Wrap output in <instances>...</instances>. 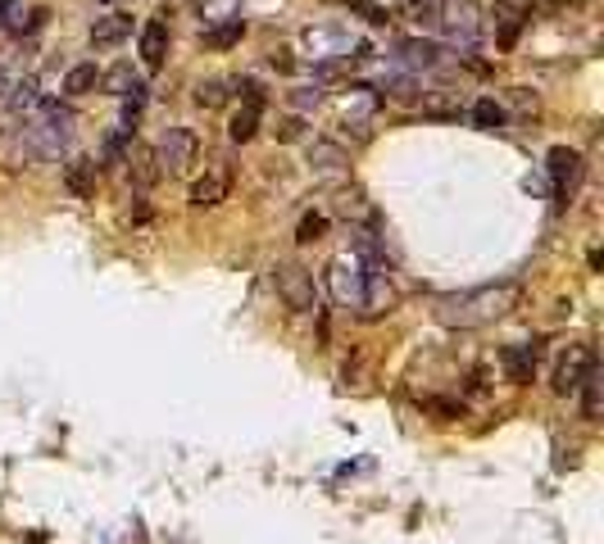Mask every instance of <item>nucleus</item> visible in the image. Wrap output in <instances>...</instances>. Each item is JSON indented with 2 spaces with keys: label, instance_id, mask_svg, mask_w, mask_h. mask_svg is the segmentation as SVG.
<instances>
[{
  "label": "nucleus",
  "instance_id": "7ed1b4c3",
  "mask_svg": "<svg viewBox=\"0 0 604 544\" xmlns=\"http://www.w3.org/2000/svg\"><path fill=\"white\" fill-rule=\"evenodd\" d=\"M364 277H368V258L360 250H345L327 264V291L345 308H364Z\"/></svg>",
  "mask_w": 604,
  "mask_h": 544
},
{
  "label": "nucleus",
  "instance_id": "ddd939ff",
  "mask_svg": "<svg viewBox=\"0 0 604 544\" xmlns=\"http://www.w3.org/2000/svg\"><path fill=\"white\" fill-rule=\"evenodd\" d=\"M133 37V14H105L91 23V46H118Z\"/></svg>",
  "mask_w": 604,
  "mask_h": 544
},
{
  "label": "nucleus",
  "instance_id": "1a4fd4ad",
  "mask_svg": "<svg viewBox=\"0 0 604 544\" xmlns=\"http://www.w3.org/2000/svg\"><path fill=\"white\" fill-rule=\"evenodd\" d=\"M228 191H232V173L228 168H210L191 187V204H196V210H218V204L228 200Z\"/></svg>",
  "mask_w": 604,
  "mask_h": 544
},
{
  "label": "nucleus",
  "instance_id": "393cba45",
  "mask_svg": "<svg viewBox=\"0 0 604 544\" xmlns=\"http://www.w3.org/2000/svg\"><path fill=\"white\" fill-rule=\"evenodd\" d=\"M473 123L482 127V132H495V127H505V110H500L495 100H477V105H473Z\"/></svg>",
  "mask_w": 604,
  "mask_h": 544
},
{
  "label": "nucleus",
  "instance_id": "9b49d317",
  "mask_svg": "<svg viewBox=\"0 0 604 544\" xmlns=\"http://www.w3.org/2000/svg\"><path fill=\"white\" fill-rule=\"evenodd\" d=\"M500 363H505V377L514 385H527L532 372H537V350L532 345H505V350H500Z\"/></svg>",
  "mask_w": 604,
  "mask_h": 544
},
{
  "label": "nucleus",
  "instance_id": "bb28decb",
  "mask_svg": "<svg viewBox=\"0 0 604 544\" xmlns=\"http://www.w3.org/2000/svg\"><path fill=\"white\" fill-rule=\"evenodd\" d=\"M23 28V5L18 0H0V33H14Z\"/></svg>",
  "mask_w": 604,
  "mask_h": 544
},
{
  "label": "nucleus",
  "instance_id": "9d476101",
  "mask_svg": "<svg viewBox=\"0 0 604 544\" xmlns=\"http://www.w3.org/2000/svg\"><path fill=\"white\" fill-rule=\"evenodd\" d=\"M164 60H168V23L150 18L141 28V64L146 68H164Z\"/></svg>",
  "mask_w": 604,
  "mask_h": 544
},
{
  "label": "nucleus",
  "instance_id": "aec40b11",
  "mask_svg": "<svg viewBox=\"0 0 604 544\" xmlns=\"http://www.w3.org/2000/svg\"><path fill=\"white\" fill-rule=\"evenodd\" d=\"M577 391H582V418L595 422L600 418V358L582 372V385H577Z\"/></svg>",
  "mask_w": 604,
  "mask_h": 544
},
{
  "label": "nucleus",
  "instance_id": "f3484780",
  "mask_svg": "<svg viewBox=\"0 0 604 544\" xmlns=\"http://www.w3.org/2000/svg\"><path fill=\"white\" fill-rule=\"evenodd\" d=\"M400 60H405L410 68H437V64H441V46H437V41L410 37V41H400Z\"/></svg>",
  "mask_w": 604,
  "mask_h": 544
},
{
  "label": "nucleus",
  "instance_id": "4468645a",
  "mask_svg": "<svg viewBox=\"0 0 604 544\" xmlns=\"http://www.w3.org/2000/svg\"><path fill=\"white\" fill-rule=\"evenodd\" d=\"M96 160H73L68 168H64V187L78 195V200H96Z\"/></svg>",
  "mask_w": 604,
  "mask_h": 544
},
{
  "label": "nucleus",
  "instance_id": "2eb2a0df",
  "mask_svg": "<svg viewBox=\"0 0 604 544\" xmlns=\"http://www.w3.org/2000/svg\"><path fill=\"white\" fill-rule=\"evenodd\" d=\"M310 168L323 173V177H337L345 168V150L337 141H314L310 146Z\"/></svg>",
  "mask_w": 604,
  "mask_h": 544
},
{
  "label": "nucleus",
  "instance_id": "39448f33",
  "mask_svg": "<svg viewBox=\"0 0 604 544\" xmlns=\"http://www.w3.org/2000/svg\"><path fill=\"white\" fill-rule=\"evenodd\" d=\"M150 160H155V168L164 177H183L200 160V137L191 132V127H168V132L155 141V154H150Z\"/></svg>",
  "mask_w": 604,
  "mask_h": 544
},
{
  "label": "nucleus",
  "instance_id": "a878e982",
  "mask_svg": "<svg viewBox=\"0 0 604 544\" xmlns=\"http://www.w3.org/2000/svg\"><path fill=\"white\" fill-rule=\"evenodd\" d=\"M323 231H327V218L323 214H305V218H300V227H295V241L314 245V241H323Z\"/></svg>",
  "mask_w": 604,
  "mask_h": 544
},
{
  "label": "nucleus",
  "instance_id": "6e6552de",
  "mask_svg": "<svg viewBox=\"0 0 604 544\" xmlns=\"http://www.w3.org/2000/svg\"><path fill=\"white\" fill-rule=\"evenodd\" d=\"M595 363V350L587 345H568V354L555 363V395H577V385H582V372Z\"/></svg>",
  "mask_w": 604,
  "mask_h": 544
},
{
  "label": "nucleus",
  "instance_id": "cd10ccee",
  "mask_svg": "<svg viewBox=\"0 0 604 544\" xmlns=\"http://www.w3.org/2000/svg\"><path fill=\"white\" fill-rule=\"evenodd\" d=\"M350 14H360L368 23H391V14L382 5H368V0H350Z\"/></svg>",
  "mask_w": 604,
  "mask_h": 544
},
{
  "label": "nucleus",
  "instance_id": "c756f323",
  "mask_svg": "<svg viewBox=\"0 0 604 544\" xmlns=\"http://www.w3.org/2000/svg\"><path fill=\"white\" fill-rule=\"evenodd\" d=\"M300 137H305V123H300V118H282L278 123V141H300Z\"/></svg>",
  "mask_w": 604,
  "mask_h": 544
},
{
  "label": "nucleus",
  "instance_id": "473e14b6",
  "mask_svg": "<svg viewBox=\"0 0 604 544\" xmlns=\"http://www.w3.org/2000/svg\"><path fill=\"white\" fill-rule=\"evenodd\" d=\"M105 5H118V0H105Z\"/></svg>",
  "mask_w": 604,
  "mask_h": 544
},
{
  "label": "nucleus",
  "instance_id": "a211bd4d",
  "mask_svg": "<svg viewBox=\"0 0 604 544\" xmlns=\"http://www.w3.org/2000/svg\"><path fill=\"white\" fill-rule=\"evenodd\" d=\"M260 110H264V105H255V100H246V105L232 114V123H228V137H232L237 146H246L250 137L260 132Z\"/></svg>",
  "mask_w": 604,
  "mask_h": 544
},
{
  "label": "nucleus",
  "instance_id": "20e7f679",
  "mask_svg": "<svg viewBox=\"0 0 604 544\" xmlns=\"http://www.w3.org/2000/svg\"><path fill=\"white\" fill-rule=\"evenodd\" d=\"M273 287H278V295H282V304L291 308V314H314V308H318L314 273L305 264H295V258L273 264Z\"/></svg>",
  "mask_w": 604,
  "mask_h": 544
},
{
  "label": "nucleus",
  "instance_id": "4be33fe9",
  "mask_svg": "<svg viewBox=\"0 0 604 544\" xmlns=\"http://www.w3.org/2000/svg\"><path fill=\"white\" fill-rule=\"evenodd\" d=\"M96 87H100V68L96 64H73L64 73V96H87Z\"/></svg>",
  "mask_w": 604,
  "mask_h": 544
},
{
  "label": "nucleus",
  "instance_id": "6ab92c4d",
  "mask_svg": "<svg viewBox=\"0 0 604 544\" xmlns=\"http://www.w3.org/2000/svg\"><path fill=\"white\" fill-rule=\"evenodd\" d=\"M241 37H246V18H228V23H214V28H205V46L210 50H232Z\"/></svg>",
  "mask_w": 604,
  "mask_h": 544
},
{
  "label": "nucleus",
  "instance_id": "f257e3e1",
  "mask_svg": "<svg viewBox=\"0 0 604 544\" xmlns=\"http://www.w3.org/2000/svg\"><path fill=\"white\" fill-rule=\"evenodd\" d=\"M523 300L518 281H491V287H473V291H455V295H441L437 300V322L450 331H477V327H491L500 318H509Z\"/></svg>",
  "mask_w": 604,
  "mask_h": 544
},
{
  "label": "nucleus",
  "instance_id": "f03ea898",
  "mask_svg": "<svg viewBox=\"0 0 604 544\" xmlns=\"http://www.w3.org/2000/svg\"><path fill=\"white\" fill-rule=\"evenodd\" d=\"M23 137H28L37 160H55V154L73 141V114L55 100H41V105L23 118Z\"/></svg>",
  "mask_w": 604,
  "mask_h": 544
},
{
  "label": "nucleus",
  "instance_id": "423d86ee",
  "mask_svg": "<svg viewBox=\"0 0 604 544\" xmlns=\"http://www.w3.org/2000/svg\"><path fill=\"white\" fill-rule=\"evenodd\" d=\"M437 23L450 37V46H460V50H473L477 37H482V14H477L473 0H445V5L437 10Z\"/></svg>",
  "mask_w": 604,
  "mask_h": 544
},
{
  "label": "nucleus",
  "instance_id": "412c9836",
  "mask_svg": "<svg viewBox=\"0 0 604 544\" xmlns=\"http://www.w3.org/2000/svg\"><path fill=\"white\" fill-rule=\"evenodd\" d=\"M100 87H105L110 96H118V100H123L133 87H141V77H137V68H133V64H114L110 73H100Z\"/></svg>",
  "mask_w": 604,
  "mask_h": 544
},
{
  "label": "nucleus",
  "instance_id": "b1692460",
  "mask_svg": "<svg viewBox=\"0 0 604 544\" xmlns=\"http://www.w3.org/2000/svg\"><path fill=\"white\" fill-rule=\"evenodd\" d=\"M200 18H205V28L228 23V18H241V0H200Z\"/></svg>",
  "mask_w": 604,
  "mask_h": 544
},
{
  "label": "nucleus",
  "instance_id": "dca6fc26",
  "mask_svg": "<svg viewBox=\"0 0 604 544\" xmlns=\"http://www.w3.org/2000/svg\"><path fill=\"white\" fill-rule=\"evenodd\" d=\"M5 105H10V114H5V118H28V114L41 105V91H37L33 77H23V83H14V87H10Z\"/></svg>",
  "mask_w": 604,
  "mask_h": 544
},
{
  "label": "nucleus",
  "instance_id": "f8f14e48",
  "mask_svg": "<svg viewBox=\"0 0 604 544\" xmlns=\"http://www.w3.org/2000/svg\"><path fill=\"white\" fill-rule=\"evenodd\" d=\"M305 46L314 50V60L350 55V37H345L341 28H310V33H305Z\"/></svg>",
  "mask_w": 604,
  "mask_h": 544
},
{
  "label": "nucleus",
  "instance_id": "5701e85b",
  "mask_svg": "<svg viewBox=\"0 0 604 544\" xmlns=\"http://www.w3.org/2000/svg\"><path fill=\"white\" fill-rule=\"evenodd\" d=\"M196 105L200 110L228 105V83H223V77H205V83H196Z\"/></svg>",
  "mask_w": 604,
  "mask_h": 544
},
{
  "label": "nucleus",
  "instance_id": "0eeeda50",
  "mask_svg": "<svg viewBox=\"0 0 604 544\" xmlns=\"http://www.w3.org/2000/svg\"><path fill=\"white\" fill-rule=\"evenodd\" d=\"M545 168H550V181H555V204H568L572 191H577V181H582V154L568 150V146H555V150H550V160H545Z\"/></svg>",
  "mask_w": 604,
  "mask_h": 544
},
{
  "label": "nucleus",
  "instance_id": "2f4dec72",
  "mask_svg": "<svg viewBox=\"0 0 604 544\" xmlns=\"http://www.w3.org/2000/svg\"><path fill=\"white\" fill-rule=\"evenodd\" d=\"M10 87H14V77H10L5 68H0V105H5V96H10Z\"/></svg>",
  "mask_w": 604,
  "mask_h": 544
},
{
  "label": "nucleus",
  "instance_id": "c85d7f7f",
  "mask_svg": "<svg viewBox=\"0 0 604 544\" xmlns=\"http://www.w3.org/2000/svg\"><path fill=\"white\" fill-rule=\"evenodd\" d=\"M318 100H323L318 87H295V91H291V105H295V110H310V105H318Z\"/></svg>",
  "mask_w": 604,
  "mask_h": 544
},
{
  "label": "nucleus",
  "instance_id": "7c9ffc66",
  "mask_svg": "<svg viewBox=\"0 0 604 544\" xmlns=\"http://www.w3.org/2000/svg\"><path fill=\"white\" fill-rule=\"evenodd\" d=\"M268 64L278 68V73H291V68H295V60H291V50H282V46H278V50H273V55H268Z\"/></svg>",
  "mask_w": 604,
  "mask_h": 544
}]
</instances>
